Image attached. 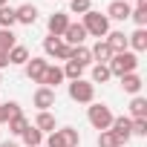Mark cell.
Listing matches in <instances>:
<instances>
[{
  "label": "cell",
  "mask_w": 147,
  "mask_h": 147,
  "mask_svg": "<svg viewBox=\"0 0 147 147\" xmlns=\"http://www.w3.org/2000/svg\"><path fill=\"white\" fill-rule=\"evenodd\" d=\"M107 69H110V75H115V78L130 75V72L138 69V58H136V52H130V49H127V52H115V55L110 58Z\"/></svg>",
  "instance_id": "cell-1"
},
{
  "label": "cell",
  "mask_w": 147,
  "mask_h": 147,
  "mask_svg": "<svg viewBox=\"0 0 147 147\" xmlns=\"http://www.w3.org/2000/svg\"><path fill=\"white\" fill-rule=\"evenodd\" d=\"M81 26H84L87 35H92V38H98V40H104V38L110 35V18L101 15V12H92V9L84 15V23H81Z\"/></svg>",
  "instance_id": "cell-2"
},
{
  "label": "cell",
  "mask_w": 147,
  "mask_h": 147,
  "mask_svg": "<svg viewBox=\"0 0 147 147\" xmlns=\"http://www.w3.org/2000/svg\"><path fill=\"white\" fill-rule=\"evenodd\" d=\"M81 136L75 127H63V130H52L46 138V147H78Z\"/></svg>",
  "instance_id": "cell-3"
},
{
  "label": "cell",
  "mask_w": 147,
  "mask_h": 147,
  "mask_svg": "<svg viewBox=\"0 0 147 147\" xmlns=\"http://www.w3.org/2000/svg\"><path fill=\"white\" fill-rule=\"evenodd\" d=\"M87 118H90V124L95 127V130H110V124H113V110L107 107V104H90V110H87Z\"/></svg>",
  "instance_id": "cell-4"
},
{
  "label": "cell",
  "mask_w": 147,
  "mask_h": 147,
  "mask_svg": "<svg viewBox=\"0 0 147 147\" xmlns=\"http://www.w3.org/2000/svg\"><path fill=\"white\" fill-rule=\"evenodd\" d=\"M69 98L78 101V104H92V98H95V84H92V81H84V78L72 81V84H69Z\"/></svg>",
  "instance_id": "cell-5"
},
{
  "label": "cell",
  "mask_w": 147,
  "mask_h": 147,
  "mask_svg": "<svg viewBox=\"0 0 147 147\" xmlns=\"http://www.w3.org/2000/svg\"><path fill=\"white\" fill-rule=\"evenodd\" d=\"M69 49H72V46H66L63 38H52V35H49V38L43 40V52H46L49 58H55V61H69Z\"/></svg>",
  "instance_id": "cell-6"
},
{
  "label": "cell",
  "mask_w": 147,
  "mask_h": 147,
  "mask_svg": "<svg viewBox=\"0 0 147 147\" xmlns=\"http://www.w3.org/2000/svg\"><path fill=\"white\" fill-rule=\"evenodd\" d=\"M46 66H49L46 58H32V61H26V78H29L32 84H40V81H43Z\"/></svg>",
  "instance_id": "cell-7"
},
{
  "label": "cell",
  "mask_w": 147,
  "mask_h": 147,
  "mask_svg": "<svg viewBox=\"0 0 147 147\" xmlns=\"http://www.w3.org/2000/svg\"><path fill=\"white\" fill-rule=\"evenodd\" d=\"M61 38H63V43H66V46H84L87 32H84V26H81V23H69V26H66V32H63Z\"/></svg>",
  "instance_id": "cell-8"
},
{
  "label": "cell",
  "mask_w": 147,
  "mask_h": 147,
  "mask_svg": "<svg viewBox=\"0 0 147 147\" xmlns=\"http://www.w3.org/2000/svg\"><path fill=\"white\" fill-rule=\"evenodd\" d=\"M15 20H18V23H23V26H32V23L38 20V6H32V3L18 6V9H15Z\"/></svg>",
  "instance_id": "cell-9"
},
{
  "label": "cell",
  "mask_w": 147,
  "mask_h": 147,
  "mask_svg": "<svg viewBox=\"0 0 147 147\" xmlns=\"http://www.w3.org/2000/svg\"><path fill=\"white\" fill-rule=\"evenodd\" d=\"M49 35L52 38H61L63 32H66V26H69V18L63 15V12H55V15H49Z\"/></svg>",
  "instance_id": "cell-10"
},
{
  "label": "cell",
  "mask_w": 147,
  "mask_h": 147,
  "mask_svg": "<svg viewBox=\"0 0 147 147\" xmlns=\"http://www.w3.org/2000/svg\"><path fill=\"white\" fill-rule=\"evenodd\" d=\"M35 107H38L40 113H49V107H55V90L40 87V90L35 92Z\"/></svg>",
  "instance_id": "cell-11"
},
{
  "label": "cell",
  "mask_w": 147,
  "mask_h": 147,
  "mask_svg": "<svg viewBox=\"0 0 147 147\" xmlns=\"http://www.w3.org/2000/svg\"><path fill=\"white\" fill-rule=\"evenodd\" d=\"M110 130L115 133V138L121 141V147L130 141V118H124V115H118V118H113V124H110Z\"/></svg>",
  "instance_id": "cell-12"
},
{
  "label": "cell",
  "mask_w": 147,
  "mask_h": 147,
  "mask_svg": "<svg viewBox=\"0 0 147 147\" xmlns=\"http://www.w3.org/2000/svg\"><path fill=\"white\" fill-rule=\"evenodd\" d=\"M130 12H133V6L124 3V0H113V3L107 6V18H113V20H127Z\"/></svg>",
  "instance_id": "cell-13"
},
{
  "label": "cell",
  "mask_w": 147,
  "mask_h": 147,
  "mask_svg": "<svg viewBox=\"0 0 147 147\" xmlns=\"http://www.w3.org/2000/svg\"><path fill=\"white\" fill-rule=\"evenodd\" d=\"M90 55H92V61H98V63H110V58H113L115 52L110 49V43H107V40H98V43L90 49Z\"/></svg>",
  "instance_id": "cell-14"
},
{
  "label": "cell",
  "mask_w": 147,
  "mask_h": 147,
  "mask_svg": "<svg viewBox=\"0 0 147 147\" xmlns=\"http://www.w3.org/2000/svg\"><path fill=\"white\" fill-rule=\"evenodd\" d=\"M61 81H63V69H61V66H46L40 87H49V90H55V87H58Z\"/></svg>",
  "instance_id": "cell-15"
},
{
  "label": "cell",
  "mask_w": 147,
  "mask_h": 147,
  "mask_svg": "<svg viewBox=\"0 0 147 147\" xmlns=\"http://www.w3.org/2000/svg\"><path fill=\"white\" fill-rule=\"evenodd\" d=\"M127 46H133V52H144L147 49V29H136L133 35H127Z\"/></svg>",
  "instance_id": "cell-16"
},
{
  "label": "cell",
  "mask_w": 147,
  "mask_h": 147,
  "mask_svg": "<svg viewBox=\"0 0 147 147\" xmlns=\"http://www.w3.org/2000/svg\"><path fill=\"white\" fill-rule=\"evenodd\" d=\"M69 61H75L78 66H90V63H92V55H90L87 46H72V49H69Z\"/></svg>",
  "instance_id": "cell-17"
},
{
  "label": "cell",
  "mask_w": 147,
  "mask_h": 147,
  "mask_svg": "<svg viewBox=\"0 0 147 147\" xmlns=\"http://www.w3.org/2000/svg\"><path fill=\"white\" fill-rule=\"evenodd\" d=\"M104 40L110 43L113 52H127V35H124V32H110Z\"/></svg>",
  "instance_id": "cell-18"
},
{
  "label": "cell",
  "mask_w": 147,
  "mask_h": 147,
  "mask_svg": "<svg viewBox=\"0 0 147 147\" xmlns=\"http://www.w3.org/2000/svg\"><path fill=\"white\" fill-rule=\"evenodd\" d=\"M6 124H9V133H12V136H23V130L29 127V118H26L23 113H18V115H12Z\"/></svg>",
  "instance_id": "cell-19"
},
{
  "label": "cell",
  "mask_w": 147,
  "mask_h": 147,
  "mask_svg": "<svg viewBox=\"0 0 147 147\" xmlns=\"http://www.w3.org/2000/svg\"><path fill=\"white\" fill-rule=\"evenodd\" d=\"M121 87H124V92L138 95V90H141V78L136 75V72H130V75H121Z\"/></svg>",
  "instance_id": "cell-20"
},
{
  "label": "cell",
  "mask_w": 147,
  "mask_h": 147,
  "mask_svg": "<svg viewBox=\"0 0 147 147\" xmlns=\"http://www.w3.org/2000/svg\"><path fill=\"white\" fill-rule=\"evenodd\" d=\"M32 127H38L40 133H52V130H55V115H52V113H38V118H35Z\"/></svg>",
  "instance_id": "cell-21"
},
{
  "label": "cell",
  "mask_w": 147,
  "mask_h": 147,
  "mask_svg": "<svg viewBox=\"0 0 147 147\" xmlns=\"http://www.w3.org/2000/svg\"><path fill=\"white\" fill-rule=\"evenodd\" d=\"M23 141H26V147H40V144H43V133L29 124V127L23 130Z\"/></svg>",
  "instance_id": "cell-22"
},
{
  "label": "cell",
  "mask_w": 147,
  "mask_h": 147,
  "mask_svg": "<svg viewBox=\"0 0 147 147\" xmlns=\"http://www.w3.org/2000/svg\"><path fill=\"white\" fill-rule=\"evenodd\" d=\"M26 61H29V49L20 46V43H15L9 49V63H26Z\"/></svg>",
  "instance_id": "cell-23"
},
{
  "label": "cell",
  "mask_w": 147,
  "mask_h": 147,
  "mask_svg": "<svg viewBox=\"0 0 147 147\" xmlns=\"http://www.w3.org/2000/svg\"><path fill=\"white\" fill-rule=\"evenodd\" d=\"M130 113H133V118H147V98L136 95L130 101Z\"/></svg>",
  "instance_id": "cell-24"
},
{
  "label": "cell",
  "mask_w": 147,
  "mask_h": 147,
  "mask_svg": "<svg viewBox=\"0 0 147 147\" xmlns=\"http://www.w3.org/2000/svg\"><path fill=\"white\" fill-rule=\"evenodd\" d=\"M18 43V35L12 32V29H0V52H6L9 55V49Z\"/></svg>",
  "instance_id": "cell-25"
},
{
  "label": "cell",
  "mask_w": 147,
  "mask_h": 147,
  "mask_svg": "<svg viewBox=\"0 0 147 147\" xmlns=\"http://www.w3.org/2000/svg\"><path fill=\"white\" fill-rule=\"evenodd\" d=\"M18 20H15V9L12 6H0V29H12Z\"/></svg>",
  "instance_id": "cell-26"
},
{
  "label": "cell",
  "mask_w": 147,
  "mask_h": 147,
  "mask_svg": "<svg viewBox=\"0 0 147 147\" xmlns=\"http://www.w3.org/2000/svg\"><path fill=\"white\" fill-rule=\"evenodd\" d=\"M113 75H110V69H107V63H95L92 66V84H107Z\"/></svg>",
  "instance_id": "cell-27"
},
{
  "label": "cell",
  "mask_w": 147,
  "mask_h": 147,
  "mask_svg": "<svg viewBox=\"0 0 147 147\" xmlns=\"http://www.w3.org/2000/svg\"><path fill=\"white\" fill-rule=\"evenodd\" d=\"M130 18L138 23V29H144L147 26V3H136V9L130 12Z\"/></svg>",
  "instance_id": "cell-28"
},
{
  "label": "cell",
  "mask_w": 147,
  "mask_h": 147,
  "mask_svg": "<svg viewBox=\"0 0 147 147\" xmlns=\"http://www.w3.org/2000/svg\"><path fill=\"white\" fill-rule=\"evenodd\" d=\"M20 113V107L15 104V101H6V104H0V124H6L12 115H18Z\"/></svg>",
  "instance_id": "cell-29"
},
{
  "label": "cell",
  "mask_w": 147,
  "mask_h": 147,
  "mask_svg": "<svg viewBox=\"0 0 147 147\" xmlns=\"http://www.w3.org/2000/svg\"><path fill=\"white\" fill-rule=\"evenodd\" d=\"M98 147H121V141L115 138L113 130H101V136H98Z\"/></svg>",
  "instance_id": "cell-30"
},
{
  "label": "cell",
  "mask_w": 147,
  "mask_h": 147,
  "mask_svg": "<svg viewBox=\"0 0 147 147\" xmlns=\"http://www.w3.org/2000/svg\"><path fill=\"white\" fill-rule=\"evenodd\" d=\"M81 72H84V66H78L75 61H66V66H63V78L78 81V78H81Z\"/></svg>",
  "instance_id": "cell-31"
},
{
  "label": "cell",
  "mask_w": 147,
  "mask_h": 147,
  "mask_svg": "<svg viewBox=\"0 0 147 147\" xmlns=\"http://www.w3.org/2000/svg\"><path fill=\"white\" fill-rule=\"evenodd\" d=\"M90 9H92L90 0H69V12H72V15H87Z\"/></svg>",
  "instance_id": "cell-32"
},
{
  "label": "cell",
  "mask_w": 147,
  "mask_h": 147,
  "mask_svg": "<svg viewBox=\"0 0 147 147\" xmlns=\"http://www.w3.org/2000/svg\"><path fill=\"white\" fill-rule=\"evenodd\" d=\"M130 136H147V118H130Z\"/></svg>",
  "instance_id": "cell-33"
},
{
  "label": "cell",
  "mask_w": 147,
  "mask_h": 147,
  "mask_svg": "<svg viewBox=\"0 0 147 147\" xmlns=\"http://www.w3.org/2000/svg\"><path fill=\"white\" fill-rule=\"evenodd\" d=\"M3 66H9V55H6V52H0V69H3Z\"/></svg>",
  "instance_id": "cell-34"
},
{
  "label": "cell",
  "mask_w": 147,
  "mask_h": 147,
  "mask_svg": "<svg viewBox=\"0 0 147 147\" xmlns=\"http://www.w3.org/2000/svg\"><path fill=\"white\" fill-rule=\"evenodd\" d=\"M0 147H18L15 141H3V144H0Z\"/></svg>",
  "instance_id": "cell-35"
},
{
  "label": "cell",
  "mask_w": 147,
  "mask_h": 147,
  "mask_svg": "<svg viewBox=\"0 0 147 147\" xmlns=\"http://www.w3.org/2000/svg\"><path fill=\"white\" fill-rule=\"evenodd\" d=\"M0 6H6V0H0Z\"/></svg>",
  "instance_id": "cell-36"
},
{
  "label": "cell",
  "mask_w": 147,
  "mask_h": 147,
  "mask_svg": "<svg viewBox=\"0 0 147 147\" xmlns=\"http://www.w3.org/2000/svg\"><path fill=\"white\" fill-rule=\"evenodd\" d=\"M124 3H130V0H124Z\"/></svg>",
  "instance_id": "cell-37"
},
{
  "label": "cell",
  "mask_w": 147,
  "mask_h": 147,
  "mask_svg": "<svg viewBox=\"0 0 147 147\" xmlns=\"http://www.w3.org/2000/svg\"><path fill=\"white\" fill-rule=\"evenodd\" d=\"M0 84H3V78H0Z\"/></svg>",
  "instance_id": "cell-38"
}]
</instances>
